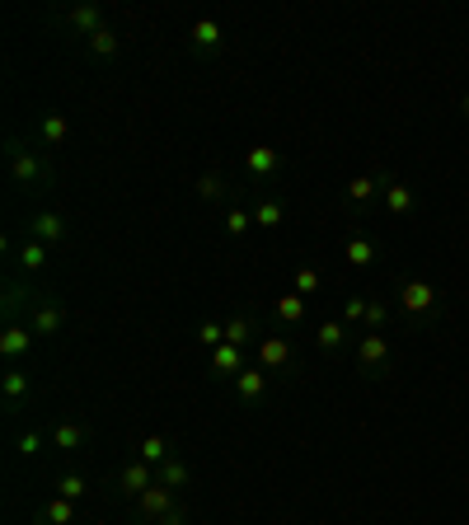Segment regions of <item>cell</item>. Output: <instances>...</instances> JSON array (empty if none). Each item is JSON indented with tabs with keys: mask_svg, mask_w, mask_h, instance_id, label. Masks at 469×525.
I'll return each instance as SVG.
<instances>
[{
	"mask_svg": "<svg viewBox=\"0 0 469 525\" xmlns=\"http://www.w3.org/2000/svg\"><path fill=\"white\" fill-rule=\"evenodd\" d=\"M254 366H263L268 375L296 366V347H291V338H282V333H268V338H258V343H254Z\"/></svg>",
	"mask_w": 469,
	"mask_h": 525,
	"instance_id": "obj_4",
	"label": "cell"
},
{
	"mask_svg": "<svg viewBox=\"0 0 469 525\" xmlns=\"http://www.w3.org/2000/svg\"><path fill=\"white\" fill-rule=\"evenodd\" d=\"M197 343L216 352L221 343H226V324H212V319H207V324H202V328H197Z\"/></svg>",
	"mask_w": 469,
	"mask_h": 525,
	"instance_id": "obj_34",
	"label": "cell"
},
{
	"mask_svg": "<svg viewBox=\"0 0 469 525\" xmlns=\"http://www.w3.org/2000/svg\"><path fill=\"white\" fill-rule=\"evenodd\" d=\"M80 493H85V478H80V474H66L56 483V497H66V502H75Z\"/></svg>",
	"mask_w": 469,
	"mask_h": 525,
	"instance_id": "obj_37",
	"label": "cell"
},
{
	"mask_svg": "<svg viewBox=\"0 0 469 525\" xmlns=\"http://www.w3.org/2000/svg\"><path fill=\"white\" fill-rule=\"evenodd\" d=\"M66 118H61V113H43V141L48 145H61V141H66Z\"/></svg>",
	"mask_w": 469,
	"mask_h": 525,
	"instance_id": "obj_30",
	"label": "cell"
},
{
	"mask_svg": "<svg viewBox=\"0 0 469 525\" xmlns=\"http://www.w3.org/2000/svg\"><path fill=\"white\" fill-rule=\"evenodd\" d=\"M188 43H193V52H221V43H226V33H221V24L216 19H197V24L188 29Z\"/></svg>",
	"mask_w": 469,
	"mask_h": 525,
	"instance_id": "obj_8",
	"label": "cell"
},
{
	"mask_svg": "<svg viewBox=\"0 0 469 525\" xmlns=\"http://www.w3.org/2000/svg\"><path fill=\"white\" fill-rule=\"evenodd\" d=\"M29 235L33 240H43V244H66V216H56V212H38L29 221Z\"/></svg>",
	"mask_w": 469,
	"mask_h": 525,
	"instance_id": "obj_7",
	"label": "cell"
},
{
	"mask_svg": "<svg viewBox=\"0 0 469 525\" xmlns=\"http://www.w3.org/2000/svg\"><path fill=\"white\" fill-rule=\"evenodd\" d=\"M174 507H178V502H174V488H165V483H155V488H146V493L136 497V512H141V521H151V525H160V521H165Z\"/></svg>",
	"mask_w": 469,
	"mask_h": 525,
	"instance_id": "obj_5",
	"label": "cell"
},
{
	"mask_svg": "<svg viewBox=\"0 0 469 525\" xmlns=\"http://www.w3.org/2000/svg\"><path fill=\"white\" fill-rule=\"evenodd\" d=\"M66 24H71L75 33L94 38L99 29H104V10H99V5H80V10H71V14H66Z\"/></svg>",
	"mask_w": 469,
	"mask_h": 525,
	"instance_id": "obj_16",
	"label": "cell"
},
{
	"mask_svg": "<svg viewBox=\"0 0 469 525\" xmlns=\"http://www.w3.org/2000/svg\"><path fill=\"white\" fill-rule=\"evenodd\" d=\"M33 343H38V333L29 324H10L5 338H0V352H5V362H19V356H29Z\"/></svg>",
	"mask_w": 469,
	"mask_h": 525,
	"instance_id": "obj_10",
	"label": "cell"
},
{
	"mask_svg": "<svg viewBox=\"0 0 469 525\" xmlns=\"http://www.w3.org/2000/svg\"><path fill=\"white\" fill-rule=\"evenodd\" d=\"M319 267H300L296 272V296H315V291H319Z\"/></svg>",
	"mask_w": 469,
	"mask_h": 525,
	"instance_id": "obj_33",
	"label": "cell"
},
{
	"mask_svg": "<svg viewBox=\"0 0 469 525\" xmlns=\"http://www.w3.org/2000/svg\"><path fill=\"white\" fill-rule=\"evenodd\" d=\"M249 225H254V216L244 212V206H230V216H226V235H244Z\"/></svg>",
	"mask_w": 469,
	"mask_h": 525,
	"instance_id": "obj_36",
	"label": "cell"
},
{
	"mask_svg": "<svg viewBox=\"0 0 469 525\" xmlns=\"http://www.w3.org/2000/svg\"><path fill=\"white\" fill-rule=\"evenodd\" d=\"M385 179H390V174H357V179L348 183V206H352V212H361V206L380 193Z\"/></svg>",
	"mask_w": 469,
	"mask_h": 525,
	"instance_id": "obj_12",
	"label": "cell"
},
{
	"mask_svg": "<svg viewBox=\"0 0 469 525\" xmlns=\"http://www.w3.org/2000/svg\"><path fill=\"white\" fill-rule=\"evenodd\" d=\"M183 521H188V512H183V507H174L165 521H160V525H183Z\"/></svg>",
	"mask_w": 469,
	"mask_h": 525,
	"instance_id": "obj_39",
	"label": "cell"
},
{
	"mask_svg": "<svg viewBox=\"0 0 469 525\" xmlns=\"http://www.w3.org/2000/svg\"><path fill=\"white\" fill-rule=\"evenodd\" d=\"M19 263H24L29 272H43V267H48V244L29 235V240H24V249H19Z\"/></svg>",
	"mask_w": 469,
	"mask_h": 525,
	"instance_id": "obj_21",
	"label": "cell"
},
{
	"mask_svg": "<svg viewBox=\"0 0 469 525\" xmlns=\"http://www.w3.org/2000/svg\"><path fill=\"white\" fill-rule=\"evenodd\" d=\"M85 48H90L94 57H104V61H109V57H117V33H109V29H99L94 38H85Z\"/></svg>",
	"mask_w": 469,
	"mask_h": 525,
	"instance_id": "obj_29",
	"label": "cell"
},
{
	"mask_svg": "<svg viewBox=\"0 0 469 525\" xmlns=\"http://www.w3.org/2000/svg\"><path fill=\"white\" fill-rule=\"evenodd\" d=\"M385 319H390V305H385V301H371V305H366V333H380Z\"/></svg>",
	"mask_w": 469,
	"mask_h": 525,
	"instance_id": "obj_35",
	"label": "cell"
},
{
	"mask_svg": "<svg viewBox=\"0 0 469 525\" xmlns=\"http://www.w3.org/2000/svg\"><path fill=\"white\" fill-rule=\"evenodd\" d=\"M52 441H56V451H80V446H85V427H80V423H61L52 432Z\"/></svg>",
	"mask_w": 469,
	"mask_h": 525,
	"instance_id": "obj_25",
	"label": "cell"
},
{
	"mask_svg": "<svg viewBox=\"0 0 469 525\" xmlns=\"http://www.w3.org/2000/svg\"><path fill=\"white\" fill-rule=\"evenodd\" d=\"M146 488H155V469L146 465V459H132V465H122V474H117V493H122V497H141Z\"/></svg>",
	"mask_w": 469,
	"mask_h": 525,
	"instance_id": "obj_6",
	"label": "cell"
},
{
	"mask_svg": "<svg viewBox=\"0 0 469 525\" xmlns=\"http://www.w3.org/2000/svg\"><path fill=\"white\" fill-rule=\"evenodd\" d=\"M263 389H268V371L263 366H244L239 375H235V394L249 404V398H263Z\"/></svg>",
	"mask_w": 469,
	"mask_h": 525,
	"instance_id": "obj_13",
	"label": "cell"
},
{
	"mask_svg": "<svg viewBox=\"0 0 469 525\" xmlns=\"http://www.w3.org/2000/svg\"><path fill=\"white\" fill-rule=\"evenodd\" d=\"M155 483H165V488H174V493H178V488H183V483H188V465H183V459H174V455H169V459H165V465H160Z\"/></svg>",
	"mask_w": 469,
	"mask_h": 525,
	"instance_id": "obj_22",
	"label": "cell"
},
{
	"mask_svg": "<svg viewBox=\"0 0 469 525\" xmlns=\"http://www.w3.org/2000/svg\"><path fill=\"white\" fill-rule=\"evenodd\" d=\"M395 296H399V314H409V319H418V324H427V319H437L441 314V291L427 277H404L395 286Z\"/></svg>",
	"mask_w": 469,
	"mask_h": 525,
	"instance_id": "obj_1",
	"label": "cell"
},
{
	"mask_svg": "<svg viewBox=\"0 0 469 525\" xmlns=\"http://www.w3.org/2000/svg\"><path fill=\"white\" fill-rule=\"evenodd\" d=\"M10 174L19 188H43V183H52V164L43 155H33L24 141H10Z\"/></svg>",
	"mask_w": 469,
	"mask_h": 525,
	"instance_id": "obj_2",
	"label": "cell"
},
{
	"mask_svg": "<svg viewBox=\"0 0 469 525\" xmlns=\"http://www.w3.org/2000/svg\"><path fill=\"white\" fill-rule=\"evenodd\" d=\"M343 254H348V263H352V267H371V263L380 258V249H376V240H366V235H352V240H348V249H343Z\"/></svg>",
	"mask_w": 469,
	"mask_h": 525,
	"instance_id": "obj_18",
	"label": "cell"
},
{
	"mask_svg": "<svg viewBox=\"0 0 469 525\" xmlns=\"http://www.w3.org/2000/svg\"><path fill=\"white\" fill-rule=\"evenodd\" d=\"M226 343H235V347H249V343H258V338H254V324L244 319V314H235V319L226 324Z\"/></svg>",
	"mask_w": 469,
	"mask_h": 525,
	"instance_id": "obj_27",
	"label": "cell"
},
{
	"mask_svg": "<svg viewBox=\"0 0 469 525\" xmlns=\"http://www.w3.org/2000/svg\"><path fill=\"white\" fill-rule=\"evenodd\" d=\"M282 221H287V202H282V197H263V202L254 206V225L273 230V225H282Z\"/></svg>",
	"mask_w": 469,
	"mask_h": 525,
	"instance_id": "obj_19",
	"label": "cell"
},
{
	"mask_svg": "<svg viewBox=\"0 0 469 525\" xmlns=\"http://www.w3.org/2000/svg\"><path fill=\"white\" fill-rule=\"evenodd\" d=\"M343 343H348V328H343L338 319H324V324L315 328V347H319V352H338Z\"/></svg>",
	"mask_w": 469,
	"mask_h": 525,
	"instance_id": "obj_20",
	"label": "cell"
},
{
	"mask_svg": "<svg viewBox=\"0 0 469 525\" xmlns=\"http://www.w3.org/2000/svg\"><path fill=\"white\" fill-rule=\"evenodd\" d=\"M460 113H465V118H469V94H465V99H460Z\"/></svg>",
	"mask_w": 469,
	"mask_h": 525,
	"instance_id": "obj_40",
	"label": "cell"
},
{
	"mask_svg": "<svg viewBox=\"0 0 469 525\" xmlns=\"http://www.w3.org/2000/svg\"><path fill=\"white\" fill-rule=\"evenodd\" d=\"M239 371H244V347L221 343V347L212 352V375H239Z\"/></svg>",
	"mask_w": 469,
	"mask_h": 525,
	"instance_id": "obj_15",
	"label": "cell"
},
{
	"mask_svg": "<svg viewBox=\"0 0 469 525\" xmlns=\"http://www.w3.org/2000/svg\"><path fill=\"white\" fill-rule=\"evenodd\" d=\"M71 521H75V507H71L66 497H56V502H48V512L38 516L33 525H71Z\"/></svg>",
	"mask_w": 469,
	"mask_h": 525,
	"instance_id": "obj_23",
	"label": "cell"
},
{
	"mask_svg": "<svg viewBox=\"0 0 469 525\" xmlns=\"http://www.w3.org/2000/svg\"><path fill=\"white\" fill-rule=\"evenodd\" d=\"M38 446H43V436H38V432H24V436H19V455H38Z\"/></svg>",
	"mask_w": 469,
	"mask_h": 525,
	"instance_id": "obj_38",
	"label": "cell"
},
{
	"mask_svg": "<svg viewBox=\"0 0 469 525\" xmlns=\"http://www.w3.org/2000/svg\"><path fill=\"white\" fill-rule=\"evenodd\" d=\"M357 366H361L366 381H380V375L395 366L390 338H385V333H361V338H357Z\"/></svg>",
	"mask_w": 469,
	"mask_h": 525,
	"instance_id": "obj_3",
	"label": "cell"
},
{
	"mask_svg": "<svg viewBox=\"0 0 469 525\" xmlns=\"http://www.w3.org/2000/svg\"><path fill=\"white\" fill-rule=\"evenodd\" d=\"M0 385H5V404H10V408H19V404L29 398V389H33V385H29V371H19V366H10Z\"/></svg>",
	"mask_w": 469,
	"mask_h": 525,
	"instance_id": "obj_17",
	"label": "cell"
},
{
	"mask_svg": "<svg viewBox=\"0 0 469 525\" xmlns=\"http://www.w3.org/2000/svg\"><path fill=\"white\" fill-rule=\"evenodd\" d=\"M61 314H66V310H61L56 301H48V296H38V305H33V333H38V338H52V333L61 328Z\"/></svg>",
	"mask_w": 469,
	"mask_h": 525,
	"instance_id": "obj_11",
	"label": "cell"
},
{
	"mask_svg": "<svg viewBox=\"0 0 469 525\" xmlns=\"http://www.w3.org/2000/svg\"><path fill=\"white\" fill-rule=\"evenodd\" d=\"M24 305L33 310V305H38V296H33V291L24 296L19 286H10V296H5V328H10V324H19V314H24Z\"/></svg>",
	"mask_w": 469,
	"mask_h": 525,
	"instance_id": "obj_24",
	"label": "cell"
},
{
	"mask_svg": "<svg viewBox=\"0 0 469 525\" xmlns=\"http://www.w3.org/2000/svg\"><path fill=\"white\" fill-rule=\"evenodd\" d=\"M244 164H249V174H254V179H273V174L282 170V155H277V151H268V145H254V151L244 155Z\"/></svg>",
	"mask_w": 469,
	"mask_h": 525,
	"instance_id": "obj_14",
	"label": "cell"
},
{
	"mask_svg": "<svg viewBox=\"0 0 469 525\" xmlns=\"http://www.w3.org/2000/svg\"><path fill=\"white\" fill-rule=\"evenodd\" d=\"M366 305H371L366 296H348L343 301V324H366Z\"/></svg>",
	"mask_w": 469,
	"mask_h": 525,
	"instance_id": "obj_32",
	"label": "cell"
},
{
	"mask_svg": "<svg viewBox=\"0 0 469 525\" xmlns=\"http://www.w3.org/2000/svg\"><path fill=\"white\" fill-rule=\"evenodd\" d=\"M141 459H146V465H165V459H169V441L165 436H146V441H141Z\"/></svg>",
	"mask_w": 469,
	"mask_h": 525,
	"instance_id": "obj_28",
	"label": "cell"
},
{
	"mask_svg": "<svg viewBox=\"0 0 469 525\" xmlns=\"http://www.w3.org/2000/svg\"><path fill=\"white\" fill-rule=\"evenodd\" d=\"M418 206V197H413V188L404 183V179H385V212L390 216H409Z\"/></svg>",
	"mask_w": 469,
	"mask_h": 525,
	"instance_id": "obj_9",
	"label": "cell"
},
{
	"mask_svg": "<svg viewBox=\"0 0 469 525\" xmlns=\"http://www.w3.org/2000/svg\"><path fill=\"white\" fill-rule=\"evenodd\" d=\"M197 197H202V202L226 197V179H221V174H202V179H197Z\"/></svg>",
	"mask_w": 469,
	"mask_h": 525,
	"instance_id": "obj_31",
	"label": "cell"
},
{
	"mask_svg": "<svg viewBox=\"0 0 469 525\" xmlns=\"http://www.w3.org/2000/svg\"><path fill=\"white\" fill-rule=\"evenodd\" d=\"M277 319H282V324H300V319H305V296L287 291V296L277 301Z\"/></svg>",
	"mask_w": 469,
	"mask_h": 525,
	"instance_id": "obj_26",
	"label": "cell"
}]
</instances>
